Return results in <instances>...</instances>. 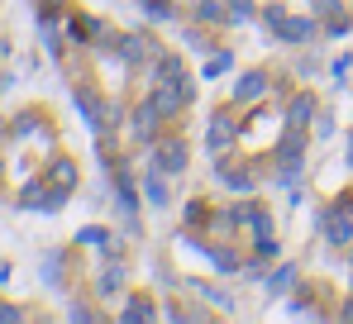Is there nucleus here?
I'll use <instances>...</instances> for the list:
<instances>
[{
    "instance_id": "obj_1",
    "label": "nucleus",
    "mask_w": 353,
    "mask_h": 324,
    "mask_svg": "<svg viewBox=\"0 0 353 324\" xmlns=\"http://www.w3.org/2000/svg\"><path fill=\"white\" fill-rule=\"evenodd\" d=\"M191 96H196V81H191V77L181 72V77H158V81H153V96H148V101L158 105V114H176V110L186 105Z\"/></svg>"
},
{
    "instance_id": "obj_2",
    "label": "nucleus",
    "mask_w": 353,
    "mask_h": 324,
    "mask_svg": "<svg viewBox=\"0 0 353 324\" xmlns=\"http://www.w3.org/2000/svg\"><path fill=\"white\" fill-rule=\"evenodd\" d=\"M67 196H72V191H62L53 181H29V186L19 191V205H24V210H62Z\"/></svg>"
},
{
    "instance_id": "obj_3",
    "label": "nucleus",
    "mask_w": 353,
    "mask_h": 324,
    "mask_svg": "<svg viewBox=\"0 0 353 324\" xmlns=\"http://www.w3.org/2000/svg\"><path fill=\"white\" fill-rule=\"evenodd\" d=\"M325 239H330V243H349V239H353V210H349V205L325 210Z\"/></svg>"
},
{
    "instance_id": "obj_4",
    "label": "nucleus",
    "mask_w": 353,
    "mask_h": 324,
    "mask_svg": "<svg viewBox=\"0 0 353 324\" xmlns=\"http://www.w3.org/2000/svg\"><path fill=\"white\" fill-rule=\"evenodd\" d=\"M277 39H287V43H305V39H315V19L287 14V19H282V29H277Z\"/></svg>"
},
{
    "instance_id": "obj_5",
    "label": "nucleus",
    "mask_w": 353,
    "mask_h": 324,
    "mask_svg": "<svg viewBox=\"0 0 353 324\" xmlns=\"http://www.w3.org/2000/svg\"><path fill=\"white\" fill-rule=\"evenodd\" d=\"M205 139H210V153H225V148H230V139H234V119H230V114H215Z\"/></svg>"
},
{
    "instance_id": "obj_6",
    "label": "nucleus",
    "mask_w": 353,
    "mask_h": 324,
    "mask_svg": "<svg viewBox=\"0 0 353 324\" xmlns=\"http://www.w3.org/2000/svg\"><path fill=\"white\" fill-rule=\"evenodd\" d=\"M148 53H153V43H148L143 34H124V39H119V57H124V62H134V67H139Z\"/></svg>"
},
{
    "instance_id": "obj_7",
    "label": "nucleus",
    "mask_w": 353,
    "mask_h": 324,
    "mask_svg": "<svg viewBox=\"0 0 353 324\" xmlns=\"http://www.w3.org/2000/svg\"><path fill=\"white\" fill-rule=\"evenodd\" d=\"M153 167H163V172H181V167H186V148H181V143H163V148L153 153Z\"/></svg>"
},
{
    "instance_id": "obj_8",
    "label": "nucleus",
    "mask_w": 353,
    "mask_h": 324,
    "mask_svg": "<svg viewBox=\"0 0 353 324\" xmlns=\"http://www.w3.org/2000/svg\"><path fill=\"white\" fill-rule=\"evenodd\" d=\"M143 196H148V205H168V181H163V167H153V172H148Z\"/></svg>"
},
{
    "instance_id": "obj_9",
    "label": "nucleus",
    "mask_w": 353,
    "mask_h": 324,
    "mask_svg": "<svg viewBox=\"0 0 353 324\" xmlns=\"http://www.w3.org/2000/svg\"><path fill=\"white\" fill-rule=\"evenodd\" d=\"M263 91H268V77H263V72H248L234 86V101H253V96H263Z\"/></svg>"
},
{
    "instance_id": "obj_10",
    "label": "nucleus",
    "mask_w": 353,
    "mask_h": 324,
    "mask_svg": "<svg viewBox=\"0 0 353 324\" xmlns=\"http://www.w3.org/2000/svg\"><path fill=\"white\" fill-rule=\"evenodd\" d=\"M48 181H53V186H62V191H72V181H77V167H72L67 158H58V162H53V172H48Z\"/></svg>"
},
{
    "instance_id": "obj_11",
    "label": "nucleus",
    "mask_w": 353,
    "mask_h": 324,
    "mask_svg": "<svg viewBox=\"0 0 353 324\" xmlns=\"http://www.w3.org/2000/svg\"><path fill=\"white\" fill-rule=\"evenodd\" d=\"M153 124H158V105L148 101V105L134 114V129H139V139H153Z\"/></svg>"
},
{
    "instance_id": "obj_12",
    "label": "nucleus",
    "mask_w": 353,
    "mask_h": 324,
    "mask_svg": "<svg viewBox=\"0 0 353 324\" xmlns=\"http://www.w3.org/2000/svg\"><path fill=\"white\" fill-rule=\"evenodd\" d=\"M220 176H225V181H230V191H253V176H248V172H243V167H220Z\"/></svg>"
},
{
    "instance_id": "obj_13",
    "label": "nucleus",
    "mask_w": 353,
    "mask_h": 324,
    "mask_svg": "<svg viewBox=\"0 0 353 324\" xmlns=\"http://www.w3.org/2000/svg\"><path fill=\"white\" fill-rule=\"evenodd\" d=\"M115 201H119V210L124 215H134V191H129V176L119 172V186H115Z\"/></svg>"
},
{
    "instance_id": "obj_14",
    "label": "nucleus",
    "mask_w": 353,
    "mask_h": 324,
    "mask_svg": "<svg viewBox=\"0 0 353 324\" xmlns=\"http://www.w3.org/2000/svg\"><path fill=\"white\" fill-rule=\"evenodd\" d=\"M205 258L215 263V272H234V267H239L234 253H225V248H205Z\"/></svg>"
},
{
    "instance_id": "obj_15",
    "label": "nucleus",
    "mask_w": 353,
    "mask_h": 324,
    "mask_svg": "<svg viewBox=\"0 0 353 324\" xmlns=\"http://www.w3.org/2000/svg\"><path fill=\"white\" fill-rule=\"evenodd\" d=\"M196 14H201V19H230V10H225L220 0H201V5H196Z\"/></svg>"
},
{
    "instance_id": "obj_16",
    "label": "nucleus",
    "mask_w": 353,
    "mask_h": 324,
    "mask_svg": "<svg viewBox=\"0 0 353 324\" xmlns=\"http://www.w3.org/2000/svg\"><path fill=\"white\" fill-rule=\"evenodd\" d=\"M310 110H315V101H310V96H301V101L292 105V129H301V124L310 119Z\"/></svg>"
},
{
    "instance_id": "obj_17",
    "label": "nucleus",
    "mask_w": 353,
    "mask_h": 324,
    "mask_svg": "<svg viewBox=\"0 0 353 324\" xmlns=\"http://www.w3.org/2000/svg\"><path fill=\"white\" fill-rule=\"evenodd\" d=\"M292 281H296V267H292V263H287V267L277 272V276H272V281H268V286H272V296H282V291H287V286H292Z\"/></svg>"
},
{
    "instance_id": "obj_18",
    "label": "nucleus",
    "mask_w": 353,
    "mask_h": 324,
    "mask_svg": "<svg viewBox=\"0 0 353 324\" xmlns=\"http://www.w3.org/2000/svg\"><path fill=\"white\" fill-rule=\"evenodd\" d=\"M124 320H153V305L139 296V301H129V310H124Z\"/></svg>"
},
{
    "instance_id": "obj_19",
    "label": "nucleus",
    "mask_w": 353,
    "mask_h": 324,
    "mask_svg": "<svg viewBox=\"0 0 353 324\" xmlns=\"http://www.w3.org/2000/svg\"><path fill=\"white\" fill-rule=\"evenodd\" d=\"M225 10H230V19H253V5L248 0H225Z\"/></svg>"
},
{
    "instance_id": "obj_20",
    "label": "nucleus",
    "mask_w": 353,
    "mask_h": 324,
    "mask_svg": "<svg viewBox=\"0 0 353 324\" xmlns=\"http://www.w3.org/2000/svg\"><path fill=\"white\" fill-rule=\"evenodd\" d=\"M282 19H287V10H282V5H272V10H263V24H268L272 34L282 29Z\"/></svg>"
},
{
    "instance_id": "obj_21",
    "label": "nucleus",
    "mask_w": 353,
    "mask_h": 324,
    "mask_svg": "<svg viewBox=\"0 0 353 324\" xmlns=\"http://www.w3.org/2000/svg\"><path fill=\"white\" fill-rule=\"evenodd\" d=\"M143 10H148L153 19H172V5H163V0H143Z\"/></svg>"
},
{
    "instance_id": "obj_22",
    "label": "nucleus",
    "mask_w": 353,
    "mask_h": 324,
    "mask_svg": "<svg viewBox=\"0 0 353 324\" xmlns=\"http://www.w3.org/2000/svg\"><path fill=\"white\" fill-rule=\"evenodd\" d=\"M220 72H230V53H220L210 67H205V77H220Z\"/></svg>"
},
{
    "instance_id": "obj_23",
    "label": "nucleus",
    "mask_w": 353,
    "mask_h": 324,
    "mask_svg": "<svg viewBox=\"0 0 353 324\" xmlns=\"http://www.w3.org/2000/svg\"><path fill=\"white\" fill-rule=\"evenodd\" d=\"M115 286H119V267H110V272H105V276H101V291H105V296H110V291H115Z\"/></svg>"
},
{
    "instance_id": "obj_24",
    "label": "nucleus",
    "mask_w": 353,
    "mask_h": 324,
    "mask_svg": "<svg viewBox=\"0 0 353 324\" xmlns=\"http://www.w3.org/2000/svg\"><path fill=\"white\" fill-rule=\"evenodd\" d=\"M58 263H62V258H58V253H53V258H48V267H43V276H48L53 286H58V276H62V267H58Z\"/></svg>"
},
{
    "instance_id": "obj_25",
    "label": "nucleus",
    "mask_w": 353,
    "mask_h": 324,
    "mask_svg": "<svg viewBox=\"0 0 353 324\" xmlns=\"http://www.w3.org/2000/svg\"><path fill=\"white\" fill-rule=\"evenodd\" d=\"M34 129H39V119H34V114H24V119H14V134H34Z\"/></svg>"
},
{
    "instance_id": "obj_26",
    "label": "nucleus",
    "mask_w": 353,
    "mask_h": 324,
    "mask_svg": "<svg viewBox=\"0 0 353 324\" xmlns=\"http://www.w3.org/2000/svg\"><path fill=\"white\" fill-rule=\"evenodd\" d=\"M0 320H24V310L19 305H0Z\"/></svg>"
},
{
    "instance_id": "obj_27",
    "label": "nucleus",
    "mask_w": 353,
    "mask_h": 324,
    "mask_svg": "<svg viewBox=\"0 0 353 324\" xmlns=\"http://www.w3.org/2000/svg\"><path fill=\"white\" fill-rule=\"evenodd\" d=\"M349 167H353V139H349Z\"/></svg>"
},
{
    "instance_id": "obj_28",
    "label": "nucleus",
    "mask_w": 353,
    "mask_h": 324,
    "mask_svg": "<svg viewBox=\"0 0 353 324\" xmlns=\"http://www.w3.org/2000/svg\"><path fill=\"white\" fill-rule=\"evenodd\" d=\"M0 172H5V162H0Z\"/></svg>"
},
{
    "instance_id": "obj_29",
    "label": "nucleus",
    "mask_w": 353,
    "mask_h": 324,
    "mask_svg": "<svg viewBox=\"0 0 353 324\" xmlns=\"http://www.w3.org/2000/svg\"><path fill=\"white\" fill-rule=\"evenodd\" d=\"M349 263H353V258H349Z\"/></svg>"
}]
</instances>
